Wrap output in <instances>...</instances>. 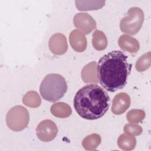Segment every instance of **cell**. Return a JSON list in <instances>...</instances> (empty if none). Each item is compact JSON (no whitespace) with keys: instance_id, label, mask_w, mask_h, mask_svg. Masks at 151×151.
Returning a JSON list of instances; mask_svg holds the SVG:
<instances>
[{"instance_id":"2e32d148","label":"cell","mask_w":151,"mask_h":151,"mask_svg":"<svg viewBox=\"0 0 151 151\" xmlns=\"http://www.w3.org/2000/svg\"><path fill=\"white\" fill-rule=\"evenodd\" d=\"M76 5L79 11L97 10L102 8L105 4V1H76Z\"/></svg>"},{"instance_id":"8fae6325","label":"cell","mask_w":151,"mask_h":151,"mask_svg":"<svg viewBox=\"0 0 151 151\" xmlns=\"http://www.w3.org/2000/svg\"><path fill=\"white\" fill-rule=\"evenodd\" d=\"M118 43L121 49L132 54L136 53L140 48L139 41L127 34L121 35L119 39Z\"/></svg>"},{"instance_id":"ffe728a7","label":"cell","mask_w":151,"mask_h":151,"mask_svg":"<svg viewBox=\"0 0 151 151\" xmlns=\"http://www.w3.org/2000/svg\"><path fill=\"white\" fill-rule=\"evenodd\" d=\"M127 120L133 123H137L142 121L145 117V113L142 110L133 109L130 110L126 115Z\"/></svg>"},{"instance_id":"52a82bcc","label":"cell","mask_w":151,"mask_h":151,"mask_svg":"<svg viewBox=\"0 0 151 151\" xmlns=\"http://www.w3.org/2000/svg\"><path fill=\"white\" fill-rule=\"evenodd\" d=\"M74 26L82 30L86 34H88L96 28V22L87 13H78L73 19Z\"/></svg>"},{"instance_id":"9a60e30c","label":"cell","mask_w":151,"mask_h":151,"mask_svg":"<svg viewBox=\"0 0 151 151\" xmlns=\"http://www.w3.org/2000/svg\"><path fill=\"white\" fill-rule=\"evenodd\" d=\"M92 44L97 50H104L107 45V40L104 32L99 30L95 31L93 34Z\"/></svg>"},{"instance_id":"8992f818","label":"cell","mask_w":151,"mask_h":151,"mask_svg":"<svg viewBox=\"0 0 151 151\" xmlns=\"http://www.w3.org/2000/svg\"><path fill=\"white\" fill-rule=\"evenodd\" d=\"M58 129L55 123L51 120L41 121L36 128L38 138L42 142L52 140L57 136Z\"/></svg>"},{"instance_id":"9c48e42d","label":"cell","mask_w":151,"mask_h":151,"mask_svg":"<svg viewBox=\"0 0 151 151\" xmlns=\"http://www.w3.org/2000/svg\"><path fill=\"white\" fill-rule=\"evenodd\" d=\"M130 105V98L126 93H120L115 96L111 106V111L116 115L124 113Z\"/></svg>"},{"instance_id":"6da1fadb","label":"cell","mask_w":151,"mask_h":151,"mask_svg":"<svg viewBox=\"0 0 151 151\" xmlns=\"http://www.w3.org/2000/svg\"><path fill=\"white\" fill-rule=\"evenodd\" d=\"M132 64L122 51L115 50L103 56L97 65V78L101 86L109 92H115L125 87Z\"/></svg>"},{"instance_id":"ac0fdd59","label":"cell","mask_w":151,"mask_h":151,"mask_svg":"<svg viewBox=\"0 0 151 151\" xmlns=\"http://www.w3.org/2000/svg\"><path fill=\"white\" fill-rule=\"evenodd\" d=\"M101 142L100 135L97 134H91L84 139L82 142L83 147L86 150L95 149Z\"/></svg>"},{"instance_id":"277c9868","label":"cell","mask_w":151,"mask_h":151,"mask_svg":"<svg viewBox=\"0 0 151 151\" xmlns=\"http://www.w3.org/2000/svg\"><path fill=\"white\" fill-rule=\"evenodd\" d=\"M144 21V13L138 7L130 8L120 22V28L124 33L135 35L140 29Z\"/></svg>"},{"instance_id":"e0dca14e","label":"cell","mask_w":151,"mask_h":151,"mask_svg":"<svg viewBox=\"0 0 151 151\" xmlns=\"http://www.w3.org/2000/svg\"><path fill=\"white\" fill-rule=\"evenodd\" d=\"M22 101L28 107H37L41 104V99L36 91H29L24 95Z\"/></svg>"},{"instance_id":"44dd1931","label":"cell","mask_w":151,"mask_h":151,"mask_svg":"<svg viewBox=\"0 0 151 151\" xmlns=\"http://www.w3.org/2000/svg\"><path fill=\"white\" fill-rule=\"evenodd\" d=\"M142 128L136 123H129L124 126V132L125 133L137 136L142 133Z\"/></svg>"},{"instance_id":"5b68a950","label":"cell","mask_w":151,"mask_h":151,"mask_svg":"<svg viewBox=\"0 0 151 151\" xmlns=\"http://www.w3.org/2000/svg\"><path fill=\"white\" fill-rule=\"evenodd\" d=\"M29 120V113L22 106L12 107L6 116V123L8 127L13 131L19 132L27 127Z\"/></svg>"},{"instance_id":"d6986e66","label":"cell","mask_w":151,"mask_h":151,"mask_svg":"<svg viewBox=\"0 0 151 151\" xmlns=\"http://www.w3.org/2000/svg\"><path fill=\"white\" fill-rule=\"evenodd\" d=\"M150 52H148L141 56L136 63V68L138 71H144L150 66Z\"/></svg>"},{"instance_id":"4fadbf2b","label":"cell","mask_w":151,"mask_h":151,"mask_svg":"<svg viewBox=\"0 0 151 151\" xmlns=\"http://www.w3.org/2000/svg\"><path fill=\"white\" fill-rule=\"evenodd\" d=\"M51 112L52 115L59 118H65L69 117L72 112L69 105L63 102L54 104L51 107Z\"/></svg>"},{"instance_id":"ba28073f","label":"cell","mask_w":151,"mask_h":151,"mask_svg":"<svg viewBox=\"0 0 151 151\" xmlns=\"http://www.w3.org/2000/svg\"><path fill=\"white\" fill-rule=\"evenodd\" d=\"M48 45L51 51L56 55L64 54L68 48L67 39L60 33H56L51 37Z\"/></svg>"},{"instance_id":"5bb4252c","label":"cell","mask_w":151,"mask_h":151,"mask_svg":"<svg viewBox=\"0 0 151 151\" xmlns=\"http://www.w3.org/2000/svg\"><path fill=\"white\" fill-rule=\"evenodd\" d=\"M136 144V140L135 137L122 134L120 136L117 140V145L119 147L124 150H130L134 148Z\"/></svg>"},{"instance_id":"30bf717a","label":"cell","mask_w":151,"mask_h":151,"mask_svg":"<svg viewBox=\"0 0 151 151\" xmlns=\"http://www.w3.org/2000/svg\"><path fill=\"white\" fill-rule=\"evenodd\" d=\"M70 43L71 47L77 52H83L87 47V40L84 34L78 30L74 29L70 34Z\"/></svg>"},{"instance_id":"3957f363","label":"cell","mask_w":151,"mask_h":151,"mask_svg":"<svg viewBox=\"0 0 151 151\" xmlns=\"http://www.w3.org/2000/svg\"><path fill=\"white\" fill-rule=\"evenodd\" d=\"M67 90L65 78L59 74H47L40 86V93L43 99L55 102L61 99Z\"/></svg>"},{"instance_id":"7c38bea8","label":"cell","mask_w":151,"mask_h":151,"mask_svg":"<svg viewBox=\"0 0 151 151\" xmlns=\"http://www.w3.org/2000/svg\"><path fill=\"white\" fill-rule=\"evenodd\" d=\"M97 64L93 61L87 64L81 71V78L85 83H97L99 80L97 78Z\"/></svg>"},{"instance_id":"7a4b0ae2","label":"cell","mask_w":151,"mask_h":151,"mask_svg":"<svg viewBox=\"0 0 151 151\" xmlns=\"http://www.w3.org/2000/svg\"><path fill=\"white\" fill-rule=\"evenodd\" d=\"M110 97L99 85L87 84L76 93L74 107L78 115L87 120H96L104 115L109 108Z\"/></svg>"}]
</instances>
